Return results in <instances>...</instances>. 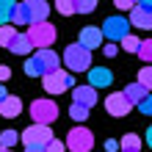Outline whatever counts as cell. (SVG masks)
<instances>
[{
  "label": "cell",
  "mask_w": 152,
  "mask_h": 152,
  "mask_svg": "<svg viewBox=\"0 0 152 152\" xmlns=\"http://www.w3.org/2000/svg\"><path fill=\"white\" fill-rule=\"evenodd\" d=\"M58 69H61V58L53 50H36V56L25 64V75L28 77H44L50 72H58Z\"/></svg>",
  "instance_id": "6da1fadb"
},
{
  "label": "cell",
  "mask_w": 152,
  "mask_h": 152,
  "mask_svg": "<svg viewBox=\"0 0 152 152\" xmlns=\"http://www.w3.org/2000/svg\"><path fill=\"white\" fill-rule=\"evenodd\" d=\"M66 64V69H72V75L75 72H88L91 69V50H86L83 44H69V47L64 50V58H61Z\"/></svg>",
  "instance_id": "7a4b0ae2"
},
{
  "label": "cell",
  "mask_w": 152,
  "mask_h": 152,
  "mask_svg": "<svg viewBox=\"0 0 152 152\" xmlns=\"http://www.w3.org/2000/svg\"><path fill=\"white\" fill-rule=\"evenodd\" d=\"M28 113H31V119H33V124H50L58 119V105L50 100V97H42V100H33L31 105H28Z\"/></svg>",
  "instance_id": "3957f363"
},
{
  "label": "cell",
  "mask_w": 152,
  "mask_h": 152,
  "mask_svg": "<svg viewBox=\"0 0 152 152\" xmlns=\"http://www.w3.org/2000/svg\"><path fill=\"white\" fill-rule=\"evenodd\" d=\"M56 36H58V31H56L53 22H36V25L28 28V39L33 42L36 50H50V44L56 42Z\"/></svg>",
  "instance_id": "277c9868"
},
{
  "label": "cell",
  "mask_w": 152,
  "mask_h": 152,
  "mask_svg": "<svg viewBox=\"0 0 152 152\" xmlns=\"http://www.w3.org/2000/svg\"><path fill=\"white\" fill-rule=\"evenodd\" d=\"M66 149H72V152H91V147H94V133L88 130V127H83V124H77V127H72L66 133Z\"/></svg>",
  "instance_id": "5b68a950"
},
{
  "label": "cell",
  "mask_w": 152,
  "mask_h": 152,
  "mask_svg": "<svg viewBox=\"0 0 152 152\" xmlns=\"http://www.w3.org/2000/svg\"><path fill=\"white\" fill-rule=\"evenodd\" d=\"M42 86H44V91H50V94H64L69 86L75 88V75H69L66 69H58V72L44 75L42 77Z\"/></svg>",
  "instance_id": "8992f818"
},
{
  "label": "cell",
  "mask_w": 152,
  "mask_h": 152,
  "mask_svg": "<svg viewBox=\"0 0 152 152\" xmlns=\"http://www.w3.org/2000/svg\"><path fill=\"white\" fill-rule=\"evenodd\" d=\"M20 138H22L25 147H47L56 136H53V130L47 124H33V127H25V133Z\"/></svg>",
  "instance_id": "52a82bcc"
},
{
  "label": "cell",
  "mask_w": 152,
  "mask_h": 152,
  "mask_svg": "<svg viewBox=\"0 0 152 152\" xmlns=\"http://www.w3.org/2000/svg\"><path fill=\"white\" fill-rule=\"evenodd\" d=\"M102 36L111 39L113 44L122 42L124 36H130V20H124V17H108L102 22Z\"/></svg>",
  "instance_id": "ba28073f"
},
{
  "label": "cell",
  "mask_w": 152,
  "mask_h": 152,
  "mask_svg": "<svg viewBox=\"0 0 152 152\" xmlns=\"http://www.w3.org/2000/svg\"><path fill=\"white\" fill-rule=\"evenodd\" d=\"M133 105L127 102V97H124V91H113L105 97V111H108L111 116H116V119H122V116H127L130 113Z\"/></svg>",
  "instance_id": "9c48e42d"
},
{
  "label": "cell",
  "mask_w": 152,
  "mask_h": 152,
  "mask_svg": "<svg viewBox=\"0 0 152 152\" xmlns=\"http://www.w3.org/2000/svg\"><path fill=\"white\" fill-rule=\"evenodd\" d=\"M72 102L83 105V108H94L97 105V88L94 86H75L72 88Z\"/></svg>",
  "instance_id": "30bf717a"
},
{
  "label": "cell",
  "mask_w": 152,
  "mask_h": 152,
  "mask_svg": "<svg viewBox=\"0 0 152 152\" xmlns=\"http://www.w3.org/2000/svg\"><path fill=\"white\" fill-rule=\"evenodd\" d=\"M102 28H94V25H86L83 31H80V44H83L86 50H94V47H102Z\"/></svg>",
  "instance_id": "8fae6325"
},
{
  "label": "cell",
  "mask_w": 152,
  "mask_h": 152,
  "mask_svg": "<svg viewBox=\"0 0 152 152\" xmlns=\"http://www.w3.org/2000/svg\"><path fill=\"white\" fill-rule=\"evenodd\" d=\"M111 69L108 66H94V69H88V86H94V88H105V86H111Z\"/></svg>",
  "instance_id": "7c38bea8"
},
{
  "label": "cell",
  "mask_w": 152,
  "mask_h": 152,
  "mask_svg": "<svg viewBox=\"0 0 152 152\" xmlns=\"http://www.w3.org/2000/svg\"><path fill=\"white\" fill-rule=\"evenodd\" d=\"M130 25H136V28H141V31H152V11L136 6L130 11Z\"/></svg>",
  "instance_id": "4fadbf2b"
},
{
  "label": "cell",
  "mask_w": 152,
  "mask_h": 152,
  "mask_svg": "<svg viewBox=\"0 0 152 152\" xmlns=\"http://www.w3.org/2000/svg\"><path fill=\"white\" fill-rule=\"evenodd\" d=\"M20 113H22V100H20V97H6V100L0 102V116H6V119H17Z\"/></svg>",
  "instance_id": "5bb4252c"
},
{
  "label": "cell",
  "mask_w": 152,
  "mask_h": 152,
  "mask_svg": "<svg viewBox=\"0 0 152 152\" xmlns=\"http://www.w3.org/2000/svg\"><path fill=\"white\" fill-rule=\"evenodd\" d=\"M28 6H31V25H36V22H47L50 3H44V0H28Z\"/></svg>",
  "instance_id": "9a60e30c"
},
{
  "label": "cell",
  "mask_w": 152,
  "mask_h": 152,
  "mask_svg": "<svg viewBox=\"0 0 152 152\" xmlns=\"http://www.w3.org/2000/svg\"><path fill=\"white\" fill-rule=\"evenodd\" d=\"M124 97H127V102H130V105H141V102L149 97V91H147L141 83H130L127 88H124Z\"/></svg>",
  "instance_id": "2e32d148"
},
{
  "label": "cell",
  "mask_w": 152,
  "mask_h": 152,
  "mask_svg": "<svg viewBox=\"0 0 152 152\" xmlns=\"http://www.w3.org/2000/svg\"><path fill=\"white\" fill-rule=\"evenodd\" d=\"M8 50H11L14 56H28V53L33 50V42L28 39V33H20V36L11 42V47H8Z\"/></svg>",
  "instance_id": "e0dca14e"
},
{
  "label": "cell",
  "mask_w": 152,
  "mask_h": 152,
  "mask_svg": "<svg viewBox=\"0 0 152 152\" xmlns=\"http://www.w3.org/2000/svg\"><path fill=\"white\" fill-rule=\"evenodd\" d=\"M11 25H31V6H28V0H25V3H17L14 14H11Z\"/></svg>",
  "instance_id": "ac0fdd59"
},
{
  "label": "cell",
  "mask_w": 152,
  "mask_h": 152,
  "mask_svg": "<svg viewBox=\"0 0 152 152\" xmlns=\"http://www.w3.org/2000/svg\"><path fill=\"white\" fill-rule=\"evenodd\" d=\"M119 152H141V138L136 133H124L119 141Z\"/></svg>",
  "instance_id": "d6986e66"
},
{
  "label": "cell",
  "mask_w": 152,
  "mask_h": 152,
  "mask_svg": "<svg viewBox=\"0 0 152 152\" xmlns=\"http://www.w3.org/2000/svg\"><path fill=\"white\" fill-rule=\"evenodd\" d=\"M20 36L14 25H0V47H11V42Z\"/></svg>",
  "instance_id": "ffe728a7"
},
{
  "label": "cell",
  "mask_w": 152,
  "mask_h": 152,
  "mask_svg": "<svg viewBox=\"0 0 152 152\" xmlns=\"http://www.w3.org/2000/svg\"><path fill=\"white\" fill-rule=\"evenodd\" d=\"M14 8H17L14 0H0V25H8V22H11Z\"/></svg>",
  "instance_id": "44dd1931"
},
{
  "label": "cell",
  "mask_w": 152,
  "mask_h": 152,
  "mask_svg": "<svg viewBox=\"0 0 152 152\" xmlns=\"http://www.w3.org/2000/svg\"><path fill=\"white\" fill-rule=\"evenodd\" d=\"M17 141H20V133H17V130H3V133H0V147L11 149Z\"/></svg>",
  "instance_id": "7402d4cb"
},
{
  "label": "cell",
  "mask_w": 152,
  "mask_h": 152,
  "mask_svg": "<svg viewBox=\"0 0 152 152\" xmlns=\"http://www.w3.org/2000/svg\"><path fill=\"white\" fill-rule=\"evenodd\" d=\"M119 44H122V50H127V53H138V50H141V39L133 36V33H130V36H124Z\"/></svg>",
  "instance_id": "603a6c76"
},
{
  "label": "cell",
  "mask_w": 152,
  "mask_h": 152,
  "mask_svg": "<svg viewBox=\"0 0 152 152\" xmlns=\"http://www.w3.org/2000/svg\"><path fill=\"white\" fill-rule=\"evenodd\" d=\"M136 83H141L147 88V91H152V66H144V69H138V80Z\"/></svg>",
  "instance_id": "cb8c5ba5"
},
{
  "label": "cell",
  "mask_w": 152,
  "mask_h": 152,
  "mask_svg": "<svg viewBox=\"0 0 152 152\" xmlns=\"http://www.w3.org/2000/svg\"><path fill=\"white\" fill-rule=\"evenodd\" d=\"M97 8V0H75V14H91Z\"/></svg>",
  "instance_id": "d4e9b609"
},
{
  "label": "cell",
  "mask_w": 152,
  "mask_h": 152,
  "mask_svg": "<svg viewBox=\"0 0 152 152\" xmlns=\"http://www.w3.org/2000/svg\"><path fill=\"white\" fill-rule=\"evenodd\" d=\"M138 58L144 64H152V39H144L141 42V50H138Z\"/></svg>",
  "instance_id": "484cf974"
},
{
  "label": "cell",
  "mask_w": 152,
  "mask_h": 152,
  "mask_svg": "<svg viewBox=\"0 0 152 152\" xmlns=\"http://www.w3.org/2000/svg\"><path fill=\"white\" fill-rule=\"evenodd\" d=\"M69 113H72V119L80 122V124L88 119V108H83V105H75V102H72V108H69Z\"/></svg>",
  "instance_id": "4316f807"
},
{
  "label": "cell",
  "mask_w": 152,
  "mask_h": 152,
  "mask_svg": "<svg viewBox=\"0 0 152 152\" xmlns=\"http://www.w3.org/2000/svg\"><path fill=\"white\" fill-rule=\"evenodd\" d=\"M56 8H58V14L69 17V14H75V0H56Z\"/></svg>",
  "instance_id": "83f0119b"
},
{
  "label": "cell",
  "mask_w": 152,
  "mask_h": 152,
  "mask_svg": "<svg viewBox=\"0 0 152 152\" xmlns=\"http://www.w3.org/2000/svg\"><path fill=\"white\" fill-rule=\"evenodd\" d=\"M113 6L119 8V11H133V8H136V0H113Z\"/></svg>",
  "instance_id": "f1b7e54d"
},
{
  "label": "cell",
  "mask_w": 152,
  "mask_h": 152,
  "mask_svg": "<svg viewBox=\"0 0 152 152\" xmlns=\"http://www.w3.org/2000/svg\"><path fill=\"white\" fill-rule=\"evenodd\" d=\"M64 149H66V144H64V141H58V138H53L50 144H47V152H64Z\"/></svg>",
  "instance_id": "f546056e"
},
{
  "label": "cell",
  "mask_w": 152,
  "mask_h": 152,
  "mask_svg": "<svg viewBox=\"0 0 152 152\" xmlns=\"http://www.w3.org/2000/svg\"><path fill=\"white\" fill-rule=\"evenodd\" d=\"M138 111L144 113V116H149V113H152V97H147V100H144V102L138 105Z\"/></svg>",
  "instance_id": "4dcf8cb0"
},
{
  "label": "cell",
  "mask_w": 152,
  "mask_h": 152,
  "mask_svg": "<svg viewBox=\"0 0 152 152\" xmlns=\"http://www.w3.org/2000/svg\"><path fill=\"white\" fill-rule=\"evenodd\" d=\"M116 50H119V47H116L113 42H108V44H105V47H102V53H105V56H108V58H113V56H116Z\"/></svg>",
  "instance_id": "1f68e13d"
},
{
  "label": "cell",
  "mask_w": 152,
  "mask_h": 152,
  "mask_svg": "<svg viewBox=\"0 0 152 152\" xmlns=\"http://www.w3.org/2000/svg\"><path fill=\"white\" fill-rule=\"evenodd\" d=\"M8 77H11V69H8V66H3V64H0V83H6V80Z\"/></svg>",
  "instance_id": "d6a6232c"
},
{
  "label": "cell",
  "mask_w": 152,
  "mask_h": 152,
  "mask_svg": "<svg viewBox=\"0 0 152 152\" xmlns=\"http://www.w3.org/2000/svg\"><path fill=\"white\" fill-rule=\"evenodd\" d=\"M105 149H108V152H116V149H119V144H116L113 138H108V141H105Z\"/></svg>",
  "instance_id": "836d02e7"
},
{
  "label": "cell",
  "mask_w": 152,
  "mask_h": 152,
  "mask_svg": "<svg viewBox=\"0 0 152 152\" xmlns=\"http://www.w3.org/2000/svg\"><path fill=\"white\" fill-rule=\"evenodd\" d=\"M25 152H47V147H25Z\"/></svg>",
  "instance_id": "e575fe53"
},
{
  "label": "cell",
  "mask_w": 152,
  "mask_h": 152,
  "mask_svg": "<svg viewBox=\"0 0 152 152\" xmlns=\"http://www.w3.org/2000/svg\"><path fill=\"white\" fill-rule=\"evenodd\" d=\"M138 6H141V8H147V11H152V0H141Z\"/></svg>",
  "instance_id": "d590c367"
},
{
  "label": "cell",
  "mask_w": 152,
  "mask_h": 152,
  "mask_svg": "<svg viewBox=\"0 0 152 152\" xmlns=\"http://www.w3.org/2000/svg\"><path fill=\"white\" fill-rule=\"evenodd\" d=\"M6 97H8V94H6V86H3V83H0V102H3V100H6Z\"/></svg>",
  "instance_id": "8d00e7d4"
},
{
  "label": "cell",
  "mask_w": 152,
  "mask_h": 152,
  "mask_svg": "<svg viewBox=\"0 0 152 152\" xmlns=\"http://www.w3.org/2000/svg\"><path fill=\"white\" fill-rule=\"evenodd\" d=\"M147 144L152 147V124H149V130H147Z\"/></svg>",
  "instance_id": "74e56055"
},
{
  "label": "cell",
  "mask_w": 152,
  "mask_h": 152,
  "mask_svg": "<svg viewBox=\"0 0 152 152\" xmlns=\"http://www.w3.org/2000/svg\"><path fill=\"white\" fill-rule=\"evenodd\" d=\"M0 152H11V149H6V147H0Z\"/></svg>",
  "instance_id": "f35d334b"
},
{
  "label": "cell",
  "mask_w": 152,
  "mask_h": 152,
  "mask_svg": "<svg viewBox=\"0 0 152 152\" xmlns=\"http://www.w3.org/2000/svg\"><path fill=\"white\" fill-rule=\"evenodd\" d=\"M136 3H141V0H136Z\"/></svg>",
  "instance_id": "ab89813d"
}]
</instances>
